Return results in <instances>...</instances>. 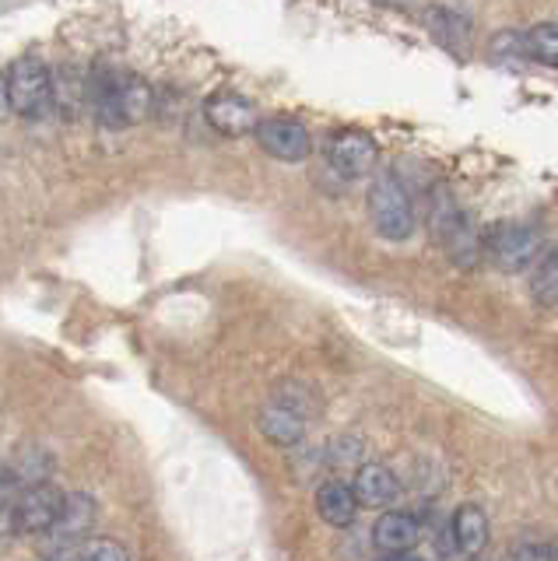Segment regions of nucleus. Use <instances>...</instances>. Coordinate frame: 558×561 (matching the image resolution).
Returning <instances> with one entry per match:
<instances>
[{
  "label": "nucleus",
  "mask_w": 558,
  "mask_h": 561,
  "mask_svg": "<svg viewBox=\"0 0 558 561\" xmlns=\"http://www.w3.org/2000/svg\"><path fill=\"white\" fill-rule=\"evenodd\" d=\"M425 218H429V232L435 245L446 253V260L460 271H475L481 256V232L478 225L470 221L464 204L453 197V190L435 183L425 197Z\"/></svg>",
  "instance_id": "obj_1"
},
{
  "label": "nucleus",
  "mask_w": 558,
  "mask_h": 561,
  "mask_svg": "<svg viewBox=\"0 0 558 561\" xmlns=\"http://www.w3.org/2000/svg\"><path fill=\"white\" fill-rule=\"evenodd\" d=\"M89 99L102 127L124 130L134 123H145L155 110V92L145 78L130 75V70L102 67L89 81Z\"/></svg>",
  "instance_id": "obj_2"
},
{
  "label": "nucleus",
  "mask_w": 558,
  "mask_h": 561,
  "mask_svg": "<svg viewBox=\"0 0 558 561\" xmlns=\"http://www.w3.org/2000/svg\"><path fill=\"white\" fill-rule=\"evenodd\" d=\"M540 253H545V239H540V232L534 225L496 221L481 232V256L502 274L531 271Z\"/></svg>",
  "instance_id": "obj_3"
},
{
  "label": "nucleus",
  "mask_w": 558,
  "mask_h": 561,
  "mask_svg": "<svg viewBox=\"0 0 558 561\" xmlns=\"http://www.w3.org/2000/svg\"><path fill=\"white\" fill-rule=\"evenodd\" d=\"M369 218L376 232L390 242H405L414 236V225H418L414 201L397 172L387 169L369 183Z\"/></svg>",
  "instance_id": "obj_4"
},
{
  "label": "nucleus",
  "mask_w": 558,
  "mask_h": 561,
  "mask_svg": "<svg viewBox=\"0 0 558 561\" xmlns=\"http://www.w3.org/2000/svg\"><path fill=\"white\" fill-rule=\"evenodd\" d=\"M8 105L22 119H43L54 110V75L36 57L14 60L8 70Z\"/></svg>",
  "instance_id": "obj_5"
},
{
  "label": "nucleus",
  "mask_w": 558,
  "mask_h": 561,
  "mask_svg": "<svg viewBox=\"0 0 558 561\" xmlns=\"http://www.w3.org/2000/svg\"><path fill=\"white\" fill-rule=\"evenodd\" d=\"M64 491L57 484H36V488H22L14 495L11 505V523H14V534H46L49 526L57 523L60 508H64Z\"/></svg>",
  "instance_id": "obj_6"
},
{
  "label": "nucleus",
  "mask_w": 558,
  "mask_h": 561,
  "mask_svg": "<svg viewBox=\"0 0 558 561\" xmlns=\"http://www.w3.org/2000/svg\"><path fill=\"white\" fill-rule=\"evenodd\" d=\"M257 145L264 148L277 162H306L312 154V137L299 119L292 116H267L257 123Z\"/></svg>",
  "instance_id": "obj_7"
},
{
  "label": "nucleus",
  "mask_w": 558,
  "mask_h": 561,
  "mask_svg": "<svg viewBox=\"0 0 558 561\" xmlns=\"http://www.w3.org/2000/svg\"><path fill=\"white\" fill-rule=\"evenodd\" d=\"M376 158H379L376 140L362 130H341L327 145V162L341 180H365L376 169Z\"/></svg>",
  "instance_id": "obj_8"
},
{
  "label": "nucleus",
  "mask_w": 558,
  "mask_h": 561,
  "mask_svg": "<svg viewBox=\"0 0 558 561\" xmlns=\"http://www.w3.org/2000/svg\"><path fill=\"white\" fill-rule=\"evenodd\" d=\"M95 516H99V505H95L92 495H84V491H78V495H67L57 523L43 534L46 543H49V551H64V548H75V543H81L84 537L92 534Z\"/></svg>",
  "instance_id": "obj_9"
},
{
  "label": "nucleus",
  "mask_w": 558,
  "mask_h": 561,
  "mask_svg": "<svg viewBox=\"0 0 558 561\" xmlns=\"http://www.w3.org/2000/svg\"><path fill=\"white\" fill-rule=\"evenodd\" d=\"M204 119H207V127L218 130L221 137H250L260 123L253 102L242 95H232V92H218L207 99Z\"/></svg>",
  "instance_id": "obj_10"
},
{
  "label": "nucleus",
  "mask_w": 558,
  "mask_h": 561,
  "mask_svg": "<svg viewBox=\"0 0 558 561\" xmlns=\"http://www.w3.org/2000/svg\"><path fill=\"white\" fill-rule=\"evenodd\" d=\"M352 491H355V502L365 505V508H387L400 499V481L390 467L383 463H362L355 481H352Z\"/></svg>",
  "instance_id": "obj_11"
},
{
  "label": "nucleus",
  "mask_w": 558,
  "mask_h": 561,
  "mask_svg": "<svg viewBox=\"0 0 558 561\" xmlns=\"http://www.w3.org/2000/svg\"><path fill=\"white\" fill-rule=\"evenodd\" d=\"M257 428H260V435L267 438V443L292 449V446H303V443H306L309 421L299 417L295 411H288V408H282V403H274V400H271L267 408L257 414Z\"/></svg>",
  "instance_id": "obj_12"
},
{
  "label": "nucleus",
  "mask_w": 558,
  "mask_h": 561,
  "mask_svg": "<svg viewBox=\"0 0 558 561\" xmlns=\"http://www.w3.org/2000/svg\"><path fill=\"white\" fill-rule=\"evenodd\" d=\"M317 513L327 526H338V530H344V526H352L355 516H358V502H355V491L348 481L341 478H330L317 488Z\"/></svg>",
  "instance_id": "obj_13"
},
{
  "label": "nucleus",
  "mask_w": 558,
  "mask_h": 561,
  "mask_svg": "<svg viewBox=\"0 0 558 561\" xmlns=\"http://www.w3.org/2000/svg\"><path fill=\"white\" fill-rule=\"evenodd\" d=\"M418 537H422V526H418V519L411 513H400V508L383 513L373 526V543L387 554L411 551L418 543Z\"/></svg>",
  "instance_id": "obj_14"
},
{
  "label": "nucleus",
  "mask_w": 558,
  "mask_h": 561,
  "mask_svg": "<svg viewBox=\"0 0 558 561\" xmlns=\"http://www.w3.org/2000/svg\"><path fill=\"white\" fill-rule=\"evenodd\" d=\"M449 534H453V543H457V551H464L470 558H475L478 551H485V543H488V516H485V508H478L475 502H464L457 513H453Z\"/></svg>",
  "instance_id": "obj_15"
},
{
  "label": "nucleus",
  "mask_w": 558,
  "mask_h": 561,
  "mask_svg": "<svg viewBox=\"0 0 558 561\" xmlns=\"http://www.w3.org/2000/svg\"><path fill=\"white\" fill-rule=\"evenodd\" d=\"M425 25L435 35V43L446 46L449 53H464L467 43H470V22H467V14L453 11V8H440V4L429 8L425 11Z\"/></svg>",
  "instance_id": "obj_16"
},
{
  "label": "nucleus",
  "mask_w": 558,
  "mask_h": 561,
  "mask_svg": "<svg viewBox=\"0 0 558 561\" xmlns=\"http://www.w3.org/2000/svg\"><path fill=\"white\" fill-rule=\"evenodd\" d=\"M531 295H534V302L545 309L558 306V245L537 256L534 274H531Z\"/></svg>",
  "instance_id": "obj_17"
},
{
  "label": "nucleus",
  "mask_w": 558,
  "mask_h": 561,
  "mask_svg": "<svg viewBox=\"0 0 558 561\" xmlns=\"http://www.w3.org/2000/svg\"><path fill=\"white\" fill-rule=\"evenodd\" d=\"M523 57L545 67H558V22H540L523 35Z\"/></svg>",
  "instance_id": "obj_18"
},
{
  "label": "nucleus",
  "mask_w": 558,
  "mask_h": 561,
  "mask_svg": "<svg viewBox=\"0 0 558 561\" xmlns=\"http://www.w3.org/2000/svg\"><path fill=\"white\" fill-rule=\"evenodd\" d=\"M11 478L19 488H36V484H46L49 481V453L39 449V446H32L25 449L19 460H14L11 467Z\"/></svg>",
  "instance_id": "obj_19"
},
{
  "label": "nucleus",
  "mask_w": 558,
  "mask_h": 561,
  "mask_svg": "<svg viewBox=\"0 0 558 561\" xmlns=\"http://www.w3.org/2000/svg\"><path fill=\"white\" fill-rule=\"evenodd\" d=\"M78 561H130V551L113 537H84L75 543Z\"/></svg>",
  "instance_id": "obj_20"
},
{
  "label": "nucleus",
  "mask_w": 558,
  "mask_h": 561,
  "mask_svg": "<svg viewBox=\"0 0 558 561\" xmlns=\"http://www.w3.org/2000/svg\"><path fill=\"white\" fill-rule=\"evenodd\" d=\"M274 403H282V408L295 411L306 421L317 414V397H312V390L303 382H282V386H277V393H274Z\"/></svg>",
  "instance_id": "obj_21"
},
{
  "label": "nucleus",
  "mask_w": 558,
  "mask_h": 561,
  "mask_svg": "<svg viewBox=\"0 0 558 561\" xmlns=\"http://www.w3.org/2000/svg\"><path fill=\"white\" fill-rule=\"evenodd\" d=\"M323 463L327 467H362V443L352 435L330 438L323 446Z\"/></svg>",
  "instance_id": "obj_22"
},
{
  "label": "nucleus",
  "mask_w": 558,
  "mask_h": 561,
  "mask_svg": "<svg viewBox=\"0 0 558 561\" xmlns=\"http://www.w3.org/2000/svg\"><path fill=\"white\" fill-rule=\"evenodd\" d=\"M492 53H496V57H502V53H505V60L523 57V35L520 32H499L496 43H492Z\"/></svg>",
  "instance_id": "obj_23"
},
{
  "label": "nucleus",
  "mask_w": 558,
  "mask_h": 561,
  "mask_svg": "<svg viewBox=\"0 0 558 561\" xmlns=\"http://www.w3.org/2000/svg\"><path fill=\"white\" fill-rule=\"evenodd\" d=\"M11 113V105H8V78L0 75V119H8Z\"/></svg>",
  "instance_id": "obj_24"
},
{
  "label": "nucleus",
  "mask_w": 558,
  "mask_h": 561,
  "mask_svg": "<svg viewBox=\"0 0 558 561\" xmlns=\"http://www.w3.org/2000/svg\"><path fill=\"white\" fill-rule=\"evenodd\" d=\"M46 561H78V554H75V548H64V551H49Z\"/></svg>",
  "instance_id": "obj_25"
},
{
  "label": "nucleus",
  "mask_w": 558,
  "mask_h": 561,
  "mask_svg": "<svg viewBox=\"0 0 558 561\" xmlns=\"http://www.w3.org/2000/svg\"><path fill=\"white\" fill-rule=\"evenodd\" d=\"M373 4H383V8H411V0H373Z\"/></svg>",
  "instance_id": "obj_26"
},
{
  "label": "nucleus",
  "mask_w": 558,
  "mask_h": 561,
  "mask_svg": "<svg viewBox=\"0 0 558 561\" xmlns=\"http://www.w3.org/2000/svg\"><path fill=\"white\" fill-rule=\"evenodd\" d=\"M387 561H425V558H418V554H411V551H400V554H390Z\"/></svg>",
  "instance_id": "obj_27"
},
{
  "label": "nucleus",
  "mask_w": 558,
  "mask_h": 561,
  "mask_svg": "<svg viewBox=\"0 0 558 561\" xmlns=\"http://www.w3.org/2000/svg\"><path fill=\"white\" fill-rule=\"evenodd\" d=\"M545 561H558V543H545Z\"/></svg>",
  "instance_id": "obj_28"
}]
</instances>
